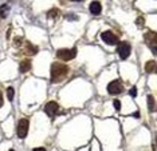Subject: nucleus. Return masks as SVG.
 <instances>
[{
    "instance_id": "f257e3e1",
    "label": "nucleus",
    "mask_w": 157,
    "mask_h": 151,
    "mask_svg": "<svg viewBox=\"0 0 157 151\" xmlns=\"http://www.w3.org/2000/svg\"><path fill=\"white\" fill-rule=\"evenodd\" d=\"M51 83H59V82L65 80L67 74H69V67L62 63H52L51 64Z\"/></svg>"
},
{
    "instance_id": "f03ea898",
    "label": "nucleus",
    "mask_w": 157,
    "mask_h": 151,
    "mask_svg": "<svg viewBox=\"0 0 157 151\" xmlns=\"http://www.w3.org/2000/svg\"><path fill=\"white\" fill-rule=\"evenodd\" d=\"M56 56H58V59L60 60H65V62H69V60L74 59V57L77 56V48H62V50H58L56 51Z\"/></svg>"
},
{
    "instance_id": "7ed1b4c3",
    "label": "nucleus",
    "mask_w": 157,
    "mask_h": 151,
    "mask_svg": "<svg viewBox=\"0 0 157 151\" xmlns=\"http://www.w3.org/2000/svg\"><path fill=\"white\" fill-rule=\"evenodd\" d=\"M144 38H145L146 44L149 46V48L152 50V52L156 55L157 53V35H156V32L155 31H148L144 35Z\"/></svg>"
},
{
    "instance_id": "20e7f679",
    "label": "nucleus",
    "mask_w": 157,
    "mask_h": 151,
    "mask_svg": "<svg viewBox=\"0 0 157 151\" xmlns=\"http://www.w3.org/2000/svg\"><path fill=\"white\" fill-rule=\"evenodd\" d=\"M28 126H30V120L23 118V119L19 120L17 123V127H16V134L20 139H24L27 136V132H28Z\"/></svg>"
},
{
    "instance_id": "39448f33",
    "label": "nucleus",
    "mask_w": 157,
    "mask_h": 151,
    "mask_svg": "<svg viewBox=\"0 0 157 151\" xmlns=\"http://www.w3.org/2000/svg\"><path fill=\"white\" fill-rule=\"evenodd\" d=\"M130 51H132V47L129 43H126V42H121V43H118V46H117V52H118V55L122 60L129 57Z\"/></svg>"
},
{
    "instance_id": "423d86ee",
    "label": "nucleus",
    "mask_w": 157,
    "mask_h": 151,
    "mask_svg": "<svg viewBox=\"0 0 157 151\" xmlns=\"http://www.w3.org/2000/svg\"><path fill=\"white\" fill-rule=\"evenodd\" d=\"M44 111H46V114L51 118V119H54L56 115L60 114L59 104L56 102H48L47 104H46V107H44Z\"/></svg>"
},
{
    "instance_id": "0eeeda50",
    "label": "nucleus",
    "mask_w": 157,
    "mask_h": 151,
    "mask_svg": "<svg viewBox=\"0 0 157 151\" xmlns=\"http://www.w3.org/2000/svg\"><path fill=\"white\" fill-rule=\"evenodd\" d=\"M101 39L106 43V44H109V46L118 44V36H117V35H114L112 31L102 32V34H101Z\"/></svg>"
},
{
    "instance_id": "6e6552de",
    "label": "nucleus",
    "mask_w": 157,
    "mask_h": 151,
    "mask_svg": "<svg viewBox=\"0 0 157 151\" xmlns=\"http://www.w3.org/2000/svg\"><path fill=\"white\" fill-rule=\"evenodd\" d=\"M122 91H124V87L120 83V80H113L108 84V92L110 95H118Z\"/></svg>"
},
{
    "instance_id": "1a4fd4ad",
    "label": "nucleus",
    "mask_w": 157,
    "mask_h": 151,
    "mask_svg": "<svg viewBox=\"0 0 157 151\" xmlns=\"http://www.w3.org/2000/svg\"><path fill=\"white\" fill-rule=\"evenodd\" d=\"M90 12L93 13V15H95V16H98L99 13L102 12V6H101V3L99 2H91V4H90Z\"/></svg>"
},
{
    "instance_id": "9d476101",
    "label": "nucleus",
    "mask_w": 157,
    "mask_h": 151,
    "mask_svg": "<svg viewBox=\"0 0 157 151\" xmlns=\"http://www.w3.org/2000/svg\"><path fill=\"white\" fill-rule=\"evenodd\" d=\"M31 70V62L28 59H24L22 60V63H20V66H19V71L20 72H27V71H30Z\"/></svg>"
},
{
    "instance_id": "9b49d317",
    "label": "nucleus",
    "mask_w": 157,
    "mask_h": 151,
    "mask_svg": "<svg viewBox=\"0 0 157 151\" xmlns=\"http://www.w3.org/2000/svg\"><path fill=\"white\" fill-rule=\"evenodd\" d=\"M145 71L148 74H152L156 71V62L155 60H149V62H146L145 64Z\"/></svg>"
},
{
    "instance_id": "f8f14e48",
    "label": "nucleus",
    "mask_w": 157,
    "mask_h": 151,
    "mask_svg": "<svg viewBox=\"0 0 157 151\" xmlns=\"http://www.w3.org/2000/svg\"><path fill=\"white\" fill-rule=\"evenodd\" d=\"M8 11H10V6L8 4H3L0 6V17H7L8 16Z\"/></svg>"
},
{
    "instance_id": "ddd939ff",
    "label": "nucleus",
    "mask_w": 157,
    "mask_h": 151,
    "mask_svg": "<svg viewBox=\"0 0 157 151\" xmlns=\"http://www.w3.org/2000/svg\"><path fill=\"white\" fill-rule=\"evenodd\" d=\"M148 109L152 111V112H155L156 111V102H155V98H153L152 95L148 96Z\"/></svg>"
},
{
    "instance_id": "4468645a",
    "label": "nucleus",
    "mask_w": 157,
    "mask_h": 151,
    "mask_svg": "<svg viewBox=\"0 0 157 151\" xmlns=\"http://www.w3.org/2000/svg\"><path fill=\"white\" fill-rule=\"evenodd\" d=\"M7 96H8V100H13V88L12 87L7 88Z\"/></svg>"
},
{
    "instance_id": "2eb2a0df",
    "label": "nucleus",
    "mask_w": 157,
    "mask_h": 151,
    "mask_svg": "<svg viewBox=\"0 0 157 151\" xmlns=\"http://www.w3.org/2000/svg\"><path fill=\"white\" fill-rule=\"evenodd\" d=\"M113 106H114V109H116L117 111H120V110H121V103H120V100H118V99L114 100V102H113Z\"/></svg>"
},
{
    "instance_id": "dca6fc26",
    "label": "nucleus",
    "mask_w": 157,
    "mask_h": 151,
    "mask_svg": "<svg viewBox=\"0 0 157 151\" xmlns=\"http://www.w3.org/2000/svg\"><path fill=\"white\" fill-rule=\"evenodd\" d=\"M59 15V11L58 9H51V11H50V12H48V17H51V16H58Z\"/></svg>"
},
{
    "instance_id": "f3484780",
    "label": "nucleus",
    "mask_w": 157,
    "mask_h": 151,
    "mask_svg": "<svg viewBox=\"0 0 157 151\" xmlns=\"http://www.w3.org/2000/svg\"><path fill=\"white\" fill-rule=\"evenodd\" d=\"M136 23L138 24V27H142L144 26V17H138V19L136 20Z\"/></svg>"
},
{
    "instance_id": "a211bd4d",
    "label": "nucleus",
    "mask_w": 157,
    "mask_h": 151,
    "mask_svg": "<svg viewBox=\"0 0 157 151\" xmlns=\"http://www.w3.org/2000/svg\"><path fill=\"white\" fill-rule=\"evenodd\" d=\"M129 94H130L132 96H136V94H137V90H136V87H133V88L130 90V91H129Z\"/></svg>"
},
{
    "instance_id": "6ab92c4d",
    "label": "nucleus",
    "mask_w": 157,
    "mask_h": 151,
    "mask_svg": "<svg viewBox=\"0 0 157 151\" xmlns=\"http://www.w3.org/2000/svg\"><path fill=\"white\" fill-rule=\"evenodd\" d=\"M33 151H46L44 147H36V149H34Z\"/></svg>"
},
{
    "instance_id": "aec40b11",
    "label": "nucleus",
    "mask_w": 157,
    "mask_h": 151,
    "mask_svg": "<svg viewBox=\"0 0 157 151\" xmlns=\"http://www.w3.org/2000/svg\"><path fill=\"white\" fill-rule=\"evenodd\" d=\"M3 106V95H2V91H0V107Z\"/></svg>"
},
{
    "instance_id": "412c9836",
    "label": "nucleus",
    "mask_w": 157,
    "mask_h": 151,
    "mask_svg": "<svg viewBox=\"0 0 157 151\" xmlns=\"http://www.w3.org/2000/svg\"><path fill=\"white\" fill-rule=\"evenodd\" d=\"M133 116H134V118H138V116H140V112H138V111H137V112H134Z\"/></svg>"
},
{
    "instance_id": "4be33fe9",
    "label": "nucleus",
    "mask_w": 157,
    "mask_h": 151,
    "mask_svg": "<svg viewBox=\"0 0 157 151\" xmlns=\"http://www.w3.org/2000/svg\"><path fill=\"white\" fill-rule=\"evenodd\" d=\"M71 2H82V0H71Z\"/></svg>"
},
{
    "instance_id": "5701e85b",
    "label": "nucleus",
    "mask_w": 157,
    "mask_h": 151,
    "mask_svg": "<svg viewBox=\"0 0 157 151\" xmlns=\"http://www.w3.org/2000/svg\"><path fill=\"white\" fill-rule=\"evenodd\" d=\"M10 151H15V150H10Z\"/></svg>"
}]
</instances>
